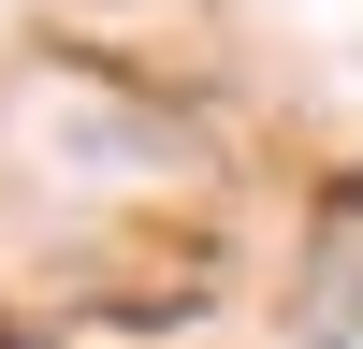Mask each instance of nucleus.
Returning a JSON list of instances; mask_svg holds the SVG:
<instances>
[{
	"instance_id": "f257e3e1",
	"label": "nucleus",
	"mask_w": 363,
	"mask_h": 349,
	"mask_svg": "<svg viewBox=\"0 0 363 349\" xmlns=\"http://www.w3.org/2000/svg\"><path fill=\"white\" fill-rule=\"evenodd\" d=\"M291 349H363V218L320 248V277H306V320H291Z\"/></svg>"
}]
</instances>
